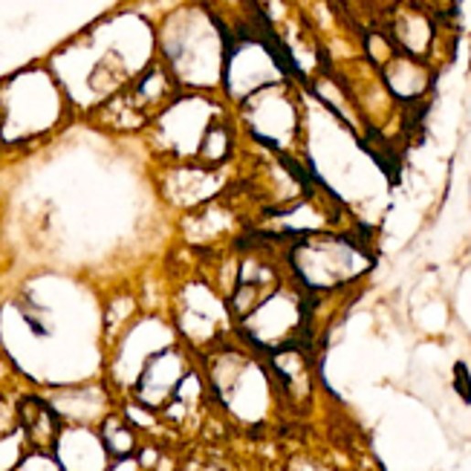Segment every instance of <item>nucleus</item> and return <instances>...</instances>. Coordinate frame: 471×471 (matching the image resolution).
<instances>
[{"mask_svg": "<svg viewBox=\"0 0 471 471\" xmlns=\"http://www.w3.org/2000/svg\"><path fill=\"white\" fill-rule=\"evenodd\" d=\"M243 119L249 124V134L266 148L286 151L298 134V111L295 102L286 96V90H278L275 84H266L255 93H249L243 102Z\"/></svg>", "mask_w": 471, "mask_h": 471, "instance_id": "nucleus-3", "label": "nucleus"}, {"mask_svg": "<svg viewBox=\"0 0 471 471\" xmlns=\"http://www.w3.org/2000/svg\"><path fill=\"white\" fill-rule=\"evenodd\" d=\"M455 388H457V393L463 396L466 402H471V373H468V368L463 365V361H457V365H455Z\"/></svg>", "mask_w": 471, "mask_h": 471, "instance_id": "nucleus-12", "label": "nucleus"}, {"mask_svg": "<svg viewBox=\"0 0 471 471\" xmlns=\"http://www.w3.org/2000/svg\"><path fill=\"white\" fill-rule=\"evenodd\" d=\"M15 471H61V466L56 457H52V451H35L32 448Z\"/></svg>", "mask_w": 471, "mask_h": 471, "instance_id": "nucleus-10", "label": "nucleus"}, {"mask_svg": "<svg viewBox=\"0 0 471 471\" xmlns=\"http://www.w3.org/2000/svg\"><path fill=\"white\" fill-rule=\"evenodd\" d=\"M107 471H142L136 460L131 457H122V460H113L111 466H107Z\"/></svg>", "mask_w": 471, "mask_h": 471, "instance_id": "nucleus-13", "label": "nucleus"}, {"mask_svg": "<svg viewBox=\"0 0 471 471\" xmlns=\"http://www.w3.org/2000/svg\"><path fill=\"white\" fill-rule=\"evenodd\" d=\"M99 437L104 443V451L111 455V460L134 457V451H136V434H134L131 423H124L122 416L107 413L104 420H102Z\"/></svg>", "mask_w": 471, "mask_h": 471, "instance_id": "nucleus-9", "label": "nucleus"}, {"mask_svg": "<svg viewBox=\"0 0 471 471\" xmlns=\"http://www.w3.org/2000/svg\"><path fill=\"white\" fill-rule=\"evenodd\" d=\"M52 457L59 460L61 471H107L111 466V455L104 451L102 437L84 425L61 428L52 445Z\"/></svg>", "mask_w": 471, "mask_h": 471, "instance_id": "nucleus-6", "label": "nucleus"}, {"mask_svg": "<svg viewBox=\"0 0 471 471\" xmlns=\"http://www.w3.org/2000/svg\"><path fill=\"white\" fill-rule=\"evenodd\" d=\"M200 102H168L162 111L151 119L154 122V139L156 148L171 162H188L197 156V148L209 131V124L220 116L217 111H203Z\"/></svg>", "mask_w": 471, "mask_h": 471, "instance_id": "nucleus-2", "label": "nucleus"}, {"mask_svg": "<svg viewBox=\"0 0 471 471\" xmlns=\"http://www.w3.org/2000/svg\"><path fill=\"white\" fill-rule=\"evenodd\" d=\"M289 266L306 289H333L370 269L368 252L338 234H304L289 246Z\"/></svg>", "mask_w": 471, "mask_h": 471, "instance_id": "nucleus-1", "label": "nucleus"}, {"mask_svg": "<svg viewBox=\"0 0 471 471\" xmlns=\"http://www.w3.org/2000/svg\"><path fill=\"white\" fill-rule=\"evenodd\" d=\"M183 379H186V361L177 356L174 348H162L145 361V370L136 382V396L145 405L159 408L183 388Z\"/></svg>", "mask_w": 471, "mask_h": 471, "instance_id": "nucleus-5", "label": "nucleus"}, {"mask_svg": "<svg viewBox=\"0 0 471 471\" xmlns=\"http://www.w3.org/2000/svg\"><path fill=\"white\" fill-rule=\"evenodd\" d=\"M17 428L24 431L29 448L52 451L64 425H61V416L56 413V408H52L47 400H41V396H24V400L17 402Z\"/></svg>", "mask_w": 471, "mask_h": 471, "instance_id": "nucleus-7", "label": "nucleus"}, {"mask_svg": "<svg viewBox=\"0 0 471 471\" xmlns=\"http://www.w3.org/2000/svg\"><path fill=\"white\" fill-rule=\"evenodd\" d=\"M234 151H238V139H234V128L229 122H223L217 116L209 131L200 142V148H197V156L194 162H200V166H209V168H226Z\"/></svg>", "mask_w": 471, "mask_h": 471, "instance_id": "nucleus-8", "label": "nucleus"}, {"mask_svg": "<svg viewBox=\"0 0 471 471\" xmlns=\"http://www.w3.org/2000/svg\"><path fill=\"white\" fill-rule=\"evenodd\" d=\"M17 428V408L9 405L6 400H0V437H6Z\"/></svg>", "mask_w": 471, "mask_h": 471, "instance_id": "nucleus-11", "label": "nucleus"}, {"mask_svg": "<svg viewBox=\"0 0 471 471\" xmlns=\"http://www.w3.org/2000/svg\"><path fill=\"white\" fill-rule=\"evenodd\" d=\"M162 194L166 200L183 211H194L200 206H209L220 200L226 188V168H209L200 162H174V166L162 174Z\"/></svg>", "mask_w": 471, "mask_h": 471, "instance_id": "nucleus-4", "label": "nucleus"}]
</instances>
